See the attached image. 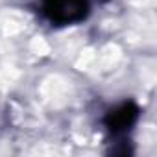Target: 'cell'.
Instances as JSON below:
<instances>
[{
	"label": "cell",
	"instance_id": "2",
	"mask_svg": "<svg viewBox=\"0 0 157 157\" xmlns=\"http://www.w3.org/2000/svg\"><path fill=\"white\" fill-rule=\"evenodd\" d=\"M140 117V109L135 102L128 100L122 102L118 105H115L113 109H109L104 117V126L107 128V131L113 137H122L126 135L139 120Z\"/></svg>",
	"mask_w": 157,
	"mask_h": 157
},
{
	"label": "cell",
	"instance_id": "1",
	"mask_svg": "<svg viewBox=\"0 0 157 157\" xmlns=\"http://www.w3.org/2000/svg\"><path fill=\"white\" fill-rule=\"evenodd\" d=\"M91 0H43V15L57 26H70L87 19Z\"/></svg>",
	"mask_w": 157,
	"mask_h": 157
}]
</instances>
